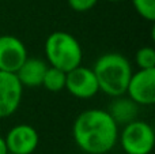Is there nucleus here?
Listing matches in <instances>:
<instances>
[{"label":"nucleus","mask_w":155,"mask_h":154,"mask_svg":"<svg viewBox=\"0 0 155 154\" xmlns=\"http://www.w3.org/2000/svg\"><path fill=\"white\" fill-rule=\"evenodd\" d=\"M7 152L12 154H33L40 143L37 130L30 124H16L4 136Z\"/></svg>","instance_id":"8"},{"label":"nucleus","mask_w":155,"mask_h":154,"mask_svg":"<svg viewBox=\"0 0 155 154\" xmlns=\"http://www.w3.org/2000/svg\"><path fill=\"white\" fill-rule=\"evenodd\" d=\"M5 153H7V146H5L4 136L0 135V154H5Z\"/></svg>","instance_id":"16"},{"label":"nucleus","mask_w":155,"mask_h":154,"mask_svg":"<svg viewBox=\"0 0 155 154\" xmlns=\"http://www.w3.org/2000/svg\"><path fill=\"white\" fill-rule=\"evenodd\" d=\"M134 8L143 19L148 22L155 21V0H131Z\"/></svg>","instance_id":"14"},{"label":"nucleus","mask_w":155,"mask_h":154,"mask_svg":"<svg viewBox=\"0 0 155 154\" xmlns=\"http://www.w3.org/2000/svg\"><path fill=\"white\" fill-rule=\"evenodd\" d=\"M93 71L97 76L99 92L109 97L125 94L132 72L131 62L124 55L117 52H107L97 59Z\"/></svg>","instance_id":"2"},{"label":"nucleus","mask_w":155,"mask_h":154,"mask_svg":"<svg viewBox=\"0 0 155 154\" xmlns=\"http://www.w3.org/2000/svg\"><path fill=\"white\" fill-rule=\"evenodd\" d=\"M48 68V63L40 57H29L15 72L23 87H40L42 85L44 75Z\"/></svg>","instance_id":"10"},{"label":"nucleus","mask_w":155,"mask_h":154,"mask_svg":"<svg viewBox=\"0 0 155 154\" xmlns=\"http://www.w3.org/2000/svg\"><path fill=\"white\" fill-rule=\"evenodd\" d=\"M118 126L106 109H86L72 124L74 142L84 154H106L118 142Z\"/></svg>","instance_id":"1"},{"label":"nucleus","mask_w":155,"mask_h":154,"mask_svg":"<svg viewBox=\"0 0 155 154\" xmlns=\"http://www.w3.org/2000/svg\"><path fill=\"white\" fill-rule=\"evenodd\" d=\"M118 142L127 154H150L155 143L154 128L136 119L123 126V131L118 132Z\"/></svg>","instance_id":"4"},{"label":"nucleus","mask_w":155,"mask_h":154,"mask_svg":"<svg viewBox=\"0 0 155 154\" xmlns=\"http://www.w3.org/2000/svg\"><path fill=\"white\" fill-rule=\"evenodd\" d=\"M68 5L76 12H87L95 7L99 0H67Z\"/></svg>","instance_id":"15"},{"label":"nucleus","mask_w":155,"mask_h":154,"mask_svg":"<svg viewBox=\"0 0 155 154\" xmlns=\"http://www.w3.org/2000/svg\"><path fill=\"white\" fill-rule=\"evenodd\" d=\"M106 2H112V3H118V2H124V0H106Z\"/></svg>","instance_id":"17"},{"label":"nucleus","mask_w":155,"mask_h":154,"mask_svg":"<svg viewBox=\"0 0 155 154\" xmlns=\"http://www.w3.org/2000/svg\"><path fill=\"white\" fill-rule=\"evenodd\" d=\"M135 63L139 70L155 68V49L153 46H143L135 55Z\"/></svg>","instance_id":"13"},{"label":"nucleus","mask_w":155,"mask_h":154,"mask_svg":"<svg viewBox=\"0 0 155 154\" xmlns=\"http://www.w3.org/2000/svg\"><path fill=\"white\" fill-rule=\"evenodd\" d=\"M5 154H12V153H10V152H7V153H5Z\"/></svg>","instance_id":"18"},{"label":"nucleus","mask_w":155,"mask_h":154,"mask_svg":"<svg viewBox=\"0 0 155 154\" xmlns=\"http://www.w3.org/2000/svg\"><path fill=\"white\" fill-rule=\"evenodd\" d=\"M125 94L137 105L150 106L155 104V68L132 72Z\"/></svg>","instance_id":"6"},{"label":"nucleus","mask_w":155,"mask_h":154,"mask_svg":"<svg viewBox=\"0 0 155 154\" xmlns=\"http://www.w3.org/2000/svg\"><path fill=\"white\" fill-rule=\"evenodd\" d=\"M26 59L27 49L21 38L12 34L0 35V71L15 74Z\"/></svg>","instance_id":"9"},{"label":"nucleus","mask_w":155,"mask_h":154,"mask_svg":"<svg viewBox=\"0 0 155 154\" xmlns=\"http://www.w3.org/2000/svg\"><path fill=\"white\" fill-rule=\"evenodd\" d=\"M23 86L14 72L0 71V119H7L18 111Z\"/></svg>","instance_id":"7"},{"label":"nucleus","mask_w":155,"mask_h":154,"mask_svg":"<svg viewBox=\"0 0 155 154\" xmlns=\"http://www.w3.org/2000/svg\"><path fill=\"white\" fill-rule=\"evenodd\" d=\"M65 90L78 100H90L99 92L98 81L93 68L78 65L68 71L65 78Z\"/></svg>","instance_id":"5"},{"label":"nucleus","mask_w":155,"mask_h":154,"mask_svg":"<svg viewBox=\"0 0 155 154\" xmlns=\"http://www.w3.org/2000/svg\"><path fill=\"white\" fill-rule=\"evenodd\" d=\"M65 78H67V72L65 71L48 65L41 86H44L48 92L59 93L65 89Z\"/></svg>","instance_id":"12"},{"label":"nucleus","mask_w":155,"mask_h":154,"mask_svg":"<svg viewBox=\"0 0 155 154\" xmlns=\"http://www.w3.org/2000/svg\"><path fill=\"white\" fill-rule=\"evenodd\" d=\"M46 63L65 72L82 64L83 51L80 42L67 32H53L45 41Z\"/></svg>","instance_id":"3"},{"label":"nucleus","mask_w":155,"mask_h":154,"mask_svg":"<svg viewBox=\"0 0 155 154\" xmlns=\"http://www.w3.org/2000/svg\"><path fill=\"white\" fill-rule=\"evenodd\" d=\"M106 111L109 112V115L120 127V126H125L137 119L139 105L134 100H131L127 94H123L117 95V97H112V101H110Z\"/></svg>","instance_id":"11"}]
</instances>
